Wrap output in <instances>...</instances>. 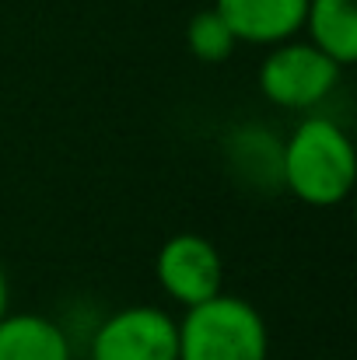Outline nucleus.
Returning <instances> with one entry per match:
<instances>
[{
	"label": "nucleus",
	"mask_w": 357,
	"mask_h": 360,
	"mask_svg": "<svg viewBox=\"0 0 357 360\" xmlns=\"http://www.w3.org/2000/svg\"><path fill=\"white\" fill-rule=\"evenodd\" d=\"M7 304H11V290H7V276H4V269H0V319L11 311Z\"/></svg>",
	"instance_id": "9d476101"
},
{
	"label": "nucleus",
	"mask_w": 357,
	"mask_h": 360,
	"mask_svg": "<svg viewBox=\"0 0 357 360\" xmlns=\"http://www.w3.org/2000/svg\"><path fill=\"white\" fill-rule=\"evenodd\" d=\"M277 172L301 203L337 207L354 189V143L340 122H333L330 116H308L284 140Z\"/></svg>",
	"instance_id": "f257e3e1"
},
{
	"label": "nucleus",
	"mask_w": 357,
	"mask_h": 360,
	"mask_svg": "<svg viewBox=\"0 0 357 360\" xmlns=\"http://www.w3.org/2000/svg\"><path fill=\"white\" fill-rule=\"evenodd\" d=\"M0 360H74V347L53 319L7 311L0 319Z\"/></svg>",
	"instance_id": "0eeeda50"
},
{
	"label": "nucleus",
	"mask_w": 357,
	"mask_h": 360,
	"mask_svg": "<svg viewBox=\"0 0 357 360\" xmlns=\"http://www.w3.org/2000/svg\"><path fill=\"white\" fill-rule=\"evenodd\" d=\"M301 28L340 70L357 60V0H308Z\"/></svg>",
	"instance_id": "6e6552de"
},
{
	"label": "nucleus",
	"mask_w": 357,
	"mask_h": 360,
	"mask_svg": "<svg viewBox=\"0 0 357 360\" xmlns=\"http://www.w3.org/2000/svg\"><path fill=\"white\" fill-rule=\"evenodd\" d=\"M256 81H259V91L270 105L305 112V109H315L319 102H326L337 91L340 67L322 49H315L312 42L287 39V42H280L266 53Z\"/></svg>",
	"instance_id": "7ed1b4c3"
},
{
	"label": "nucleus",
	"mask_w": 357,
	"mask_h": 360,
	"mask_svg": "<svg viewBox=\"0 0 357 360\" xmlns=\"http://www.w3.org/2000/svg\"><path fill=\"white\" fill-rule=\"evenodd\" d=\"M186 46H189V53L200 63H225L235 53L238 42H235V35L228 32V25L218 18V11L207 7V11H200V14L189 18V25H186Z\"/></svg>",
	"instance_id": "1a4fd4ad"
},
{
	"label": "nucleus",
	"mask_w": 357,
	"mask_h": 360,
	"mask_svg": "<svg viewBox=\"0 0 357 360\" xmlns=\"http://www.w3.org/2000/svg\"><path fill=\"white\" fill-rule=\"evenodd\" d=\"M214 11L235 42L280 46L301 32L308 0H214Z\"/></svg>",
	"instance_id": "423d86ee"
},
{
	"label": "nucleus",
	"mask_w": 357,
	"mask_h": 360,
	"mask_svg": "<svg viewBox=\"0 0 357 360\" xmlns=\"http://www.w3.org/2000/svg\"><path fill=\"white\" fill-rule=\"evenodd\" d=\"M179 360H270V329L256 304L221 290L186 308L179 322Z\"/></svg>",
	"instance_id": "f03ea898"
},
{
	"label": "nucleus",
	"mask_w": 357,
	"mask_h": 360,
	"mask_svg": "<svg viewBox=\"0 0 357 360\" xmlns=\"http://www.w3.org/2000/svg\"><path fill=\"white\" fill-rule=\"evenodd\" d=\"M88 360H179V322L154 304H130L99 322Z\"/></svg>",
	"instance_id": "20e7f679"
},
{
	"label": "nucleus",
	"mask_w": 357,
	"mask_h": 360,
	"mask_svg": "<svg viewBox=\"0 0 357 360\" xmlns=\"http://www.w3.org/2000/svg\"><path fill=\"white\" fill-rule=\"evenodd\" d=\"M154 276H158L161 290L175 304L196 308V304H203V301L221 294L225 262H221V252H218V245L211 238L182 231V235H172L158 248Z\"/></svg>",
	"instance_id": "39448f33"
}]
</instances>
